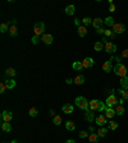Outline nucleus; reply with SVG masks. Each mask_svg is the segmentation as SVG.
<instances>
[{
  "instance_id": "f8f14e48",
  "label": "nucleus",
  "mask_w": 128,
  "mask_h": 143,
  "mask_svg": "<svg viewBox=\"0 0 128 143\" xmlns=\"http://www.w3.org/2000/svg\"><path fill=\"white\" fill-rule=\"evenodd\" d=\"M99 105H100V101H99V100H92V101H90L89 107H90V110H91V111H97Z\"/></svg>"
},
{
  "instance_id": "58836bf2",
  "label": "nucleus",
  "mask_w": 128,
  "mask_h": 143,
  "mask_svg": "<svg viewBox=\"0 0 128 143\" xmlns=\"http://www.w3.org/2000/svg\"><path fill=\"white\" fill-rule=\"evenodd\" d=\"M5 90H8V88H7V84H5V82H2V83H0V93H4Z\"/></svg>"
},
{
  "instance_id": "c9c22d12",
  "label": "nucleus",
  "mask_w": 128,
  "mask_h": 143,
  "mask_svg": "<svg viewBox=\"0 0 128 143\" xmlns=\"http://www.w3.org/2000/svg\"><path fill=\"white\" fill-rule=\"evenodd\" d=\"M53 123H54L55 125H60V124H61V118H60L59 115L54 116V119H53Z\"/></svg>"
},
{
  "instance_id": "dca6fc26",
  "label": "nucleus",
  "mask_w": 128,
  "mask_h": 143,
  "mask_svg": "<svg viewBox=\"0 0 128 143\" xmlns=\"http://www.w3.org/2000/svg\"><path fill=\"white\" fill-rule=\"evenodd\" d=\"M102 23H104V20L101 19V18H95L94 20H92V26L96 28V30H99V28H101V26H102Z\"/></svg>"
},
{
  "instance_id": "de8ad7c7",
  "label": "nucleus",
  "mask_w": 128,
  "mask_h": 143,
  "mask_svg": "<svg viewBox=\"0 0 128 143\" xmlns=\"http://www.w3.org/2000/svg\"><path fill=\"white\" fill-rule=\"evenodd\" d=\"M74 24H76L77 27H79V26H81V20H79V19H74Z\"/></svg>"
},
{
  "instance_id": "4be33fe9",
  "label": "nucleus",
  "mask_w": 128,
  "mask_h": 143,
  "mask_svg": "<svg viewBox=\"0 0 128 143\" xmlns=\"http://www.w3.org/2000/svg\"><path fill=\"white\" fill-rule=\"evenodd\" d=\"M77 31H78V35H79V37H84V36L87 35V30H86V27H84V26H79Z\"/></svg>"
},
{
  "instance_id": "a19ab883",
  "label": "nucleus",
  "mask_w": 128,
  "mask_h": 143,
  "mask_svg": "<svg viewBox=\"0 0 128 143\" xmlns=\"http://www.w3.org/2000/svg\"><path fill=\"white\" fill-rule=\"evenodd\" d=\"M105 109H106V107H105V105H104V102H101V101H100V105H99V109H97V111L102 112Z\"/></svg>"
},
{
  "instance_id": "4468645a",
  "label": "nucleus",
  "mask_w": 128,
  "mask_h": 143,
  "mask_svg": "<svg viewBox=\"0 0 128 143\" xmlns=\"http://www.w3.org/2000/svg\"><path fill=\"white\" fill-rule=\"evenodd\" d=\"M114 115H117L115 110H113L112 107H106L105 109V118L106 119H112V118H114Z\"/></svg>"
},
{
  "instance_id": "2f4dec72",
  "label": "nucleus",
  "mask_w": 128,
  "mask_h": 143,
  "mask_svg": "<svg viewBox=\"0 0 128 143\" xmlns=\"http://www.w3.org/2000/svg\"><path fill=\"white\" fill-rule=\"evenodd\" d=\"M119 93H120V96H122V98H124V100H127L128 101V90H119L118 91Z\"/></svg>"
},
{
  "instance_id": "f704fd0d",
  "label": "nucleus",
  "mask_w": 128,
  "mask_h": 143,
  "mask_svg": "<svg viewBox=\"0 0 128 143\" xmlns=\"http://www.w3.org/2000/svg\"><path fill=\"white\" fill-rule=\"evenodd\" d=\"M104 35H105V37H112V38L115 37V33L113 32V30H112V31H110V30H105V33H104Z\"/></svg>"
},
{
  "instance_id": "c03bdc74",
  "label": "nucleus",
  "mask_w": 128,
  "mask_h": 143,
  "mask_svg": "<svg viewBox=\"0 0 128 143\" xmlns=\"http://www.w3.org/2000/svg\"><path fill=\"white\" fill-rule=\"evenodd\" d=\"M115 9H117V8H115V5H114V4H109V10H110L112 13H113V12H115Z\"/></svg>"
},
{
  "instance_id": "473e14b6",
  "label": "nucleus",
  "mask_w": 128,
  "mask_h": 143,
  "mask_svg": "<svg viewBox=\"0 0 128 143\" xmlns=\"http://www.w3.org/2000/svg\"><path fill=\"white\" fill-rule=\"evenodd\" d=\"M117 128H118V123L117 121H110L108 124V129H110V130H115Z\"/></svg>"
},
{
  "instance_id": "7ed1b4c3",
  "label": "nucleus",
  "mask_w": 128,
  "mask_h": 143,
  "mask_svg": "<svg viewBox=\"0 0 128 143\" xmlns=\"http://www.w3.org/2000/svg\"><path fill=\"white\" fill-rule=\"evenodd\" d=\"M105 104H106V107H113V106H117V105H118V98L115 97V95H114V93H110L108 97H106Z\"/></svg>"
},
{
  "instance_id": "5701e85b",
  "label": "nucleus",
  "mask_w": 128,
  "mask_h": 143,
  "mask_svg": "<svg viewBox=\"0 0 128 143\" xmlns=\"http://www.w3.org/2000/svg\"><path fill=\"white\" fill-rule=\"evenodd\" d=\"M74 12H76V7H74V5H68V7L66 8V14H67V15H73Z\"/></svg>"
},
{
  "instance_id": "39448f33",
  "label": "nucleus",
  "mask_w": 128,
  "mask_h": 143,
  "mask_svg": "<svg viewBox=\"0 0 128 143\" xmlns=\"http://www.w3.org/2000/svg\"><path fill=\"white\" fill-rule=\"evenodd\" d=\"M9 24H10V27H9V35H10L12 37H15V36L18 35V30H17V20H15V19L10 20Z\"/></svg>"
},
{
  "instance_id": "a18cd8bd",
  "label": "nucleus",
  "mask_w": 128,
  "mask_h": 143,
  "mask_svg": "<svg viewBox=\"0 0 128 143\" xmlns=\"http://www.w3.org/2000/svg\"><path fill=\"white\" fill-rule=\"evenodd\" d=\"M96 33H99V35H102V33H105V30L101 27V28H99V30H96Z\"/></svg>"
},
{
  "instance_id": "8fccbe9b",
  "label": "nucleus",
  "mask_w": 128,
  "mask_h": 143,
  "mask_svg": "<svg viewBox=\"0 0 128 143\" xmlns=\"http://www.w3.org/2000/svg\"><path fill=\"white\" fill-rule=\"evenodd\" d=\"M66 143H76V140L74 139H68V140H66Z\"/></svg>"
},
{
  "instance_id": "c85d7f7f",
  "label": "nucleus",
  "mask_w": 128,
  "mask_h": 143,
  "mask_svg": "<svg viewBox=\"0 0 128 143\" xmlns=\"http://www.w3.org/2000/svg\"><path fill=\"white\" fill-rule=\"evenodd\" d=\"M115 112H117V115L122 116V115L124 114V107H123L122 105H117V107H115Z\"/></svg>"
},
{
  "instance_id": "aec40b11",
  "label": "nucleus",
  "mask_w": 128,
  "mask_h": 143,
  "mask_svg": "<svg viewBox=\"0 0 128 143\" xmlns=\"http://www.w3.org/2000/svg\"><path fill=\"white\" fill-rule=\"evenodd\" d=\"M84 119H86L87 121H92L94 119H95V115H94V112L91 111V110H89V111H86V114H84Z\"/></svg>"
},
{
  "instance_id": "20e7f679",
  "label": "nucleus",
  "mask_w": 128,
  "mask_h": 143,
  "mask_svg": "<svg viewBox=\"0 0 128 143\" xmlns=\"http://www.w3.org/2000/svg\"><path fill=\"white\" fill-rule=\"evenodd\" d=\"M44 31H45V24L42 22H37L35 26H33V32L36 36H40V35H44Z\"/></svg>"
},
{
  "instance_id": "393cba45",
  "label": "nucleus",
  "mask_w": 128,
  "mask_h": 143,
  "mask_svg": "<svg viewBox=\"0 0 128 143\" xmlns=\"http://www.w3.org/2000/svg\"><path fill=\"white\" fill-rule=\"evenodd\" d=\"M2 130H4V132H10L12 130V127H10V124L9 123H7V121H3L2 123Z\"/></svg>"
},
{
  "instance_id": "7c9ffc66",
  "label": "nucleus",
  "mask_w": 128,
  "mask_h": 143,
  "mask_svg": "<svg viewBox=\"0 0 128 143\" xmlns=\"http://www.w3.org/2000/svg\"><path fill=\"white\" fill-rule=\"evenodd\" d=\"M37 114H38V110H37L36 107H31V109L28 110V115H30V116H32V118L37 116Z\"/></svg>"
},
{
  "instance_id": "a878e982",
  "label": "nucleus",
  "mask_w": 128,
  "mask_h": 143,
  "mask_svg": "<svg viewBox=\"0 0 128 143\" xmlns=\"http://www.w3.org/2000/svg\"><path fill=\"white\" fill-rule=\"evenodd\" d=\"M99 138H100V137H99L96 133H91V134L89 135V139H90V142H91V143H97Z\"/></svg>"
},
{
  "instance_id": "f3484780",
  "label": "nucleus",
  "mask_w": 128,
  "mask_h": 143,
  "mask_svg": "<svg viewBox=\"0 0 128 143\" xmlns=\"http://www.w3.org/2000/svg\"><path fill=\"white\" fill-rule=\"evenodd\" d=\"M104 24H106L108 27H112V28H113V26L115 24L114 18H113V17H106V18L104 19Z\"/></svg>"
},
{
  "instance_id": "9d476101",
  "label": "nucleus",
  "mask_w": 128,
  "mask_h": 143,
  "mask_svg": "<svg viewBox=\"0 0 128 143\" xmlns=\"http://www.w3.org/2000/svg\"><path fill=\"white\" fill-rule=\"evenodd\" d=\"M12 119H13V114H12L10 111L5 110V111H3V112H2V120H3V121L10 123V120H12Z\"/></svg>"
},
{
  "instance_id": "423d86ee",
  "label": "nucleus",
  "mask_w": 128,
  "mask_h": 143,
  "mask_svg": "<svg viewBox=\"0 0 128 143\" xmlns=\"http://www.w3.org/2000/svg\"><path fill=\"white\" fill-rule=\"evenodd\" d=\"M41 41H42L45 45H51L53 41H54V38H53V36H51L50 33H44V35L41 36Z\"/></svg>"
},
{
  "instance_id": "2eb2a0df",
  "label": "nucleus",
  "mask_w": 128,
  "mask_h": 143,
  "mask_svg": "<svg viewBox=\"0 0 128 143\" xmlns=\"http://www.w3.org/2000/svg\"><path fill=\"white\" fill-rule=\"evenodd\" d=\"M61 111H63L64 114H72V112H73V105H71V104L63 105V107H61Z\"/></svg>"
},
{
  "instance_id": "79ce46f5",
  "label": "nucleus",
  "mask_w": 128,
  "mask_h": 143,
  "mask_svg": "<svg viewBox=\"0 0 128 143\" xmlns=\"http://www.w3.org/2000/svg\"><path fill=\"white\" fill-rule=\"evenodd\" d=\"M31 41H32V44H33V45H36V44L38 42V36H36V35H35V36L32 37V40H31Z\"/></svg>"
},
{
  "instance_id": "4c0bfd02",
  "label": "nucleus",
  "mask_w": 128,
  "mask_h": 143,
  "mask_svg": "<svg viewBox=\"0 0 128 143\" xmlns=\"http://www.w3.org/2000/svg\"><path fill=\"white\" fill-rule=\"evenodd\" d=\"M5 73H7V75H9V77H15V74H17L15 70H14L13 68H8Z\"/></svg>"
},
{
  "instance_id": "a211bd4d",
  "label": "nucleus",
  "mask_w": 128,
  "mask_h": 143,
  "mask_svg": "<svg viewBox=\"0 0 128 143\" xmlns=\"http://www.w3.org/2000/svg\"><path fill=\"white\" fill-rule=\"evenodd\" d=\"M5 84H7V88L8 90H13V88H15V80L14 79H8V80H5Z\"/></svg>"
},
{
  "instance_id": "ddd939ff",
  "label": "nucleus",
  "mask_w": 128,
  "mask_h": 143,
  "mask_svg": "<svg viewBox=\"0 0 128 143\" xmlns=\"http://www.w3.org/2000/svg\"><path fill=\"white\" fill-rule=\"evenodd\" d=\"M95 121H96V124H97L99 127H102V125L106 124V118H105L104 115H99V116L95 118Z\"/></svg>"
},
{
  "instance_id": "412c9836",
  "label": "nucleus",
  "mask_w": 128,
  "mask_h": 143,
  "mask_svg": "<svg viewBox=\"0 0 128 143\" xmlns=\"http://www.w3.org/2000/svg\"><path fill=\"white\" fill-rule=\"evenodd\" d=\"M73 82H74L76 84L81 86V84H83V83H84V77H83V75H77V77L73 79Z\"/></svg>"
},
{
  "instance_id": "f257e3e1",
  "label": "nucleus",
  "mask_w": 128,
  "mask_h": 143,
  "mask_svg": "<svg viewBox=\"0 0 128 143\" xmlns=\"http://www.w3.org/2000/svg\"><path fill=\"white\" fill-rule=\"evenodd\" d=\"M74 102H76V106H77L78 109H81V110H83V111H89V110H90V107H89V104H90V102H89L86 98H84V97H82V96L76 97Z\"/></svg>"
},
{
  "instance_id": "cd10ccee",
  "label": "nucleus",
  "mask_w": 128,
  "mask_h": 143,
  "mask_svg": "<svg viewBox=\"0 0 128 143\" xmlns=\"http://www.w3.org/2000/svg\"><path fill=\"white\" fill-rule=\"evenodd\" d=\"M72 68H73L74 70H82V69H83L81 61H74V63L72 64Z\"/></svg>"
},
{
  "instance_id": "f03ea898",
  "label": "nucleus",
  "mask_w": 128,
  "mask_h": 143,
  "mask_svg": "<svg viewBox=\"0 0 128 143\" xmlns=\"http://www.w3.org/2000/svg\"><path fill=\"white\" fill-rule=\"evenodd\" d=\"M113 70H114V73H115L118 77H120V78L127 77V68H125V65H123V64H120V63H118V64L113 68Z\"/></svg>"
},
{
  "instance_id": "3c124183",
  "label": "nucleus",
  "mask_w": 128,
  "mask_h": 143,
  "mask_svg": "<svg viewBox=\"0 0 128 143\" xmlns=\"http://www.w3.org/2000/svg\"><path fill=\"white\" fill-rule=\"evenodd\" d=\"M10 143H18V140H15V139H14V140H12Z\"/></svg>"
},
{
  "instance_id": "6ab92c4d",
  "label": "nucleus",
  "mask_w": 128,
  "mask_h": 143,
  "mask_svg": "<svg viewBox=\"0 0 128 143\" xmlns=\"http://www.w3.org/2000/svg\"><path fill=\"white\" fill-rule=\"evenodd\" d=\"M120 87L123 90H128V77L120 78Z\"/></svg>"
},
{
  "instance_id": "b1692460",
  "label": "nucleus",
  "mask_w": 128,
  "mask_h": 143,
  "mask_svg": "<svg viewBox=\"0 0 128 143\" xmlns=\"http://www.w3.org/2000/svg\"><path fill=\"white\" fill-rule=\"evenodd\" d=\"M66 129L67 130H74L76 129V125H74V123L73 121H71V120H68V121H66Z\"/></svg>"
},
{
  "instance_id": "49530a36",
  "label": "nucleus",
  "mask_w": 128,
  "mask_h": 143,
  "mask_svg": "<svg viewBox=\"0 0 128 143\" xmlns=\"http://www.w3.org/2000/svg\"><path fill=\"white\" fill-rule=\"evenodd\" d=\"M66 83H67V84H72V83H74V82H73V79L67 78V79H66Z\"/></svg>"
},
{
  "instance_id": "c756f323",
  "label": "nucleus",
  "mask_w": 128,
  "mask_h": 143,
  "mask_svg": "<svg viewBox=\"0 0 128 143\" xmlns=\"http://www.w3.org/2000/svg\"><path fill=\"white\" fill-rule=\"evenodd\" d=\"M94 49H95V51H101V50L104 49V45H102V42H100V41L95 42V45H94Z\"/></svg>"
},
{
  "instance_id": "ea45409f",
  "label": "nucleus",
  "mask_w": 128,
  "mask_h": 143,
  "mask_svg": "<svg viewBox=\"0 0 128 143\" xmlns=\"http://www.w3.org/2000/svg\"><path fill=\"white\" fill-rule=\"evenodd\" d=\"M78 134H79V138H87V137L90 135V134H89L87 132H84V130H82V132H79Z\"/></svg>"
},
{
  "instance_id": "0eeeda50",
  "label": "nucleus",
  "mask_w": 128,
  "mask_h": 143,
  "mask_svg": "<svg viewBox=\"0 0 128 143\" xmlns=\"http://www.w3.org/2000/svg\"><path fill=\"white\" fill-rule=\"evenodd\" d=\"M124 31H125V26L122 24V23H115V24L113 26V32H114L115 35H118V33H124Z\"/></svg>"
},
{
  "instance_id": "37998d69",
  "label": "nucleus",
  "mask_w": 128,
  "mask_h": 143,
  "mask_svg": "<svg viewBox=\"0 0 128 143\" xmlns=\"http://www.w3.org/2000/svg\"><path fill=\"white\" fill-rule=\"evenodd\" d=\"M120 56H122V59H123V58H128V49L123 50V51H122V55H120Z\"/></svg>"
},
{
  "instance_id": "bb28decb",
  "label": "nucleus",
  "mask_w": 128,
  "mask_h": 143,
  "mask_svg": "<svg viewBox=\"0 0 128 143\" xmlns=\"http://www.w3.org/2000/svg\"><path fill=\"white\" fill-rule=\"evenodd\" d=\"M106 133H108V129H106V128H102V127H100L96 134H97L99 137H101V138H102V137H105V135H106Z\"/></svg>"
},
{
  "instance_id": "09e8293b",
  "label": "nucleus",
  "mask_w": 128,
  "mask_h": 143,
  "mask_svg": "<svg viewBox=\"0 0 128 143\" xmlns=\"http://www.w3.org/2000/svg\"><path fill=\"white\" fill-rule=\"evenodd\" d=\"M49 114H50L51 116H56V115H55V111H54V110H50V111H49Z\"/></svg>"
},
{
  "instance_id": "e433bc0d",
  "label": "nucleus",
  "mask_w": 128,
  "mask_h": 143,
  "mask_svg": "<svg viewBox=\"0 0 128 143\" xmlns=\"http://www.w3.org/2000/svg\"><path fill=\"white\" fill-rule=\"evenodd\" d=\"M92 20H94V19H91V18H89V17H84V18L82 19V22H83L84 26H89V24L92 23Z\"/></svg>"
},
{
  "instance_id": "72a5a7b5",
  "label": "nucleus",
  "mask_w": 128,
  "mask_h": 143,
  "mask_svg": "<svg viewBox=\"0 0 128 143\" xmlns=\"http://www.w3.org/2000/svg\"><path fill=\"white\" fill-rule=\"evenodd\" d=\"M7 31H9V23H2L0 24V32H7Z\"/></svg>"
},
{
  "instance_id": "6e6552de",
  "label": "nucleus",
  "mask_w": 128,
  "mask_h": 143,
  "mask_svg": "<svg viewBox=\"0 0 128 143\" xmlns=\"http://www.w3.org/2000/svg\"><path fill=\"white\" fill-rule=\"evenodd\" d=\"M104 49H105L106 52H109V54L117 51V46H115L114 44H112L110 41H109V42H106V44H104Z\"/></svg>"
},
{
  "instance_id": "1a4fd4ad",
  "label": "nucleus",
  "mask_w": 128,
  "mask_h": 143,
  "mask_svg": "<svg viewBox=\"0 0 128 143\" xmlns=\"http://www.w3.org/2000/svg\"><path fill=\"white\" fill-rule=\"evenodd\" d=\"M81 63H82V67H83V68L89 69V68H91V67L94 65V59H92V58H84L83 61H81Z\"/></svg>"
},
{
  "instance_id": "9b49d317",
  "label": "nucleus",
  "mask_w": 128,
  "mask_h": 143,
  "mask_svg": "<svg viewBox=\"0 0 128 143\" xmlns=\"http://www.w3.org/2000/svg\"><path fill=\"white\" fill-rule=\"evenodd\" d=\"M112 60H113V58H110L108 61H105V63L102 64V70L105 72V73H110V70L113 69V65H112Z\"/></svg>"
}]
</instances>
